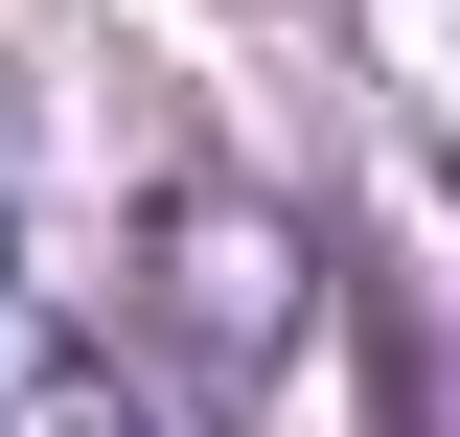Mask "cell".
Listing matches in <instances>:
<instances>
[{"label":"cell","mask_w":460,"mask_h":437,"mask_svg":"<svg viewBox=\"0 0 460 437\" xmlns=\"http://www.w3.org/2000/svg\"><path fill=\"white\" fill-rule=\"evenodd\" d=\"M0 437H138V415H115V369L23 299V276H0Z\"/></svg>","instance_id":"6da1fadb"}]
</instances>
